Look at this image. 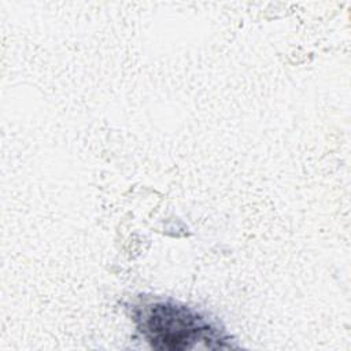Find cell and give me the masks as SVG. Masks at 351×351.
Wrapping results in <instances>:
<instances>
[{"mask_svg":"<svg viewBox=\"0 0 351 351\" xmlns=\"http://www.w3.org/2000/svg\"><path fill=\"white\" fill-rule=\"evenodd\" d=\"M132 315L137 330L155 350L184 351L200 344L232 347L229 336L214 319L173 299L141 298L132 306Z\"/></svg>","mask_w":351,"mask_h":351,"instance_id":"1","label":"cell"}]
</instances>
